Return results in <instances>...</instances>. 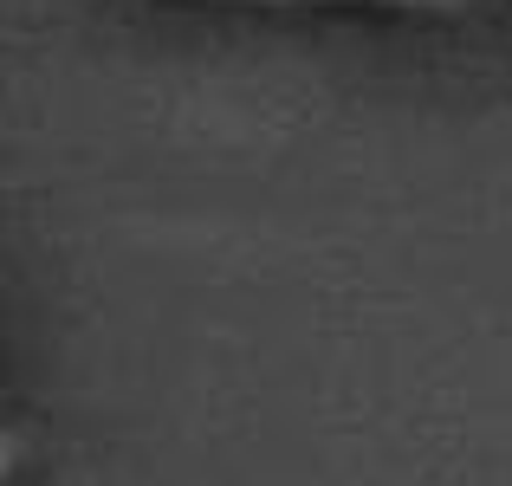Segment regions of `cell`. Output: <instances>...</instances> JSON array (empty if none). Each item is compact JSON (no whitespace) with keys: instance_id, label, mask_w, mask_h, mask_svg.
Returning <instances> with one entry per match:
<instances>
[{"instance_id":"6da1fadb","label":"cell","mask_w":512,"mask_h":486,"mask_svg":"<svg viewBox=\"0 0 512 486\" xmlns=\"http://www.w3.org/2000/svg\"><path fill=\"white\" fill-rule=\"evenodd\" d=\"M279 7H305V0H279ZM325 7H402V13H467L474 0H325Z\"/></svg>"},{"instance_id":"7a4b0ae2","label":"cell","mask_w":512,"mask_h":486,"mask_svg":"<svg viewBox=\"0 0 512 486\" xmlns=\"http://www.w3.org/2000/svg\"><path fill=\"white\" fill-rule=\"evenodd\" d=\"M20 448H26V441L13 435V428H0V480H7L13 467H20Z\"/></svg>"}]
</instances>
